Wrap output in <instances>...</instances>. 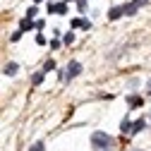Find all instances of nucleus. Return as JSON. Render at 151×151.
Instances as JSON below:
<instances>
[{
	"mask_svg": "<svg viewBox=\"0 0 151 151\" xmlns=\"http://www.w3.org/2000/svg\"><path fill=\"white\" fill-rule=\"evenodd\" d=\"M36 12H39V7H36V5H34V7H29V10H27V19H34Z\"/></svg>",
	"mask_w": 151,
	"mask_h": 151,
	"instance_id": "14",
	"label": "nucleus"
},
{
	"mask_svg": "<svg viewBox=\"0 0 151 151\" xmlns=\"http://www.w3.org/2000/svg\"><path fill=\"white\" fill-rule=\"evenodd\" d=\"M3 72L7 74V77H14V74L19 72V65H17V63H7V65L3 67Z\"/></svg>",
	"mask_w": 151,
	"mask_h": 151,
	"instance_id": "6",
	"label": "nucleus"
},
{
	"mask_svg": "<svg viewBox=\"0 0 151 151\" xmlns=\"http://www.w3.org/2000/svg\"><path fill=\"white\" fill-rule=\"evenodd\" d=\"M34 3H41V0H34Z\"/></svg>",
	"mask_w": 151,
	"mask_h": 151,
	"instance_id": "24",
	"label": "nucleus"
},
{
	"mask_svg": "<svg viewBox=\"0 0 151 151\" xmlns=\"http://www.w3.org/2000/svg\"><path fill=\"white\" fill-rule=\"evenodd\" d=\"M122 7H125V14H134V12L139 10V7L134 5V3H127V5H122Z\"/></svg>",
	"mask_w": 151,
	"mask_h": 151,
	"instance_id": "12",
	"label": "nucleus"
},
{
	"mask_svg": "<svg viewBox=\"0 0 151 151\" xmlns=\"http://www.w3.org/2000/svg\"><path fill=\"white\" fill-rule=\"evenodd\" d=\"M48 12H53V14H65V12H67V5H65V3H50V5H48Z\"/></svg>",
	"mask_w": 151,
	"mask_h": 151,
	"instance_id": "3",
	"label": "nucleus"
},
{
	"mask_svg": "<svg viewBox=\"0 0 151 151\" xmlns=\"http://www.w3.org/2000/svg\"><path fill=\"white\" fill-rule=\"evenodd\" d=\"M79 72H82V63L72 60V63H67V67H65V70H60V72H58V77H60V82H70V79L77 77Z\"/></svg>",
	"mask_w": 151,
	"mask_h": 151,
	"instance_id": "2",
	"label": "nucleus"
},
{
	"mask_svg": "<svg viewBox=\"0 0 151 151\" xmlns=\"http://www.w3.org/2000/svg\"><path fill=\"white\" fill-rule=\"evenodd\" d=\"M72 29H91V22L84 17H77V19H72Z\"/></svg>",
	"mask_w": 151,
	"mask_h": 151,
	"instance_id": "4",
	"label": "nucleus"
},
{
	"mask_svg": "<svg viewBox=\"0 0 151 151\" xmlns=\"http://www.w3.org/2000/svg\"><path fill=\"white\" fill-rule=\"evenodd\" d=\"M149 120H151V115H149Z\"/></svg>",
	"mask_w": 151,
	"mask_h": 151,
	"instance_id": "25",
	"label": "nucleus"
},
{
	"mask_svg": "<svg viewBox=\"0 0 151 151\" xmlns=\"http://www.w3.org/2000/svg\"><path fill=\"white\" fill-rule=\"evenodd\" d=\"M132 3H134L137 7H144V5H146V0H132Z\"/></svg>",
	"mask_w": 151,
	"mask_h": 151,
	"instance_id": "22",
	"label": "nucleus"
},
{
	"mask_svg": "<svg viewBox=\"0 0 151 151\" xmlns=\"http://www.w3.org/2000/svg\"><path fill=\"white\" fill-rule=\"evenodd\" d=\"M29 29H34V22H31V19H27V17H24V19L19 22V31L24 34V31H29Z\"/></svg>",
	"mask_w": 151,
	"mask_h": 151,
	"instance_id": "9",
	"label": "nucleus"
},
{
	"mask_svg": "<svg viewBox=\"0 0 151 151\" xmlns=\"http://www.w3.org/2000/svg\"><path fill=\"white\" fill-rule=\"evenodd\" d=\"M63 43H67V46H70V43H74V34H72V31H67V34L63 36Z\"/></svg>",
	"mask_w": 151,
	"mask_h": 151,
	"instance_id": "13",
	"label": "nucleus"
},
{
	"mask_svg": "<svg viewBox=\"0 0 151 151\" xmlns=\"http://www.w3.org/2000/svg\"><path fill=\"white\" fill-rule=\"evenodd\" d=\"M127 103H129V108H139V106H144V99L132 93V96H127Z\"/></svg>",
	"mask_w": 151,
	"mask_h": 151,
	"instance_id": "5",
	"label": "nucleus"
},
{
	"mask_svg": "<svg viewBox=\"0 0 151 151\" xmlns=\"http://www.w3.org/2000/svg\"><path fill=\"white\" fill-rule=\"evenodd\" d=\"M10 39H12V41H19V39H22V31H14V34L10 36Z\"/></svg>",
	"mask_w": 151,
	"mask_h": 151,
	"instance_id": "19",
	"label": "nucleus"
},
{
	"mask_svg": "<svg viewBox=\"0 0 151 151\" xmlns=\"http://www.w3.org/2000/svg\"><path fill=\"white\" fill-rule=\"evenodd\" d=\"M29 151H43V142H36V144H34Z\"/></svg>",
	"mask_w": 151,
	"mask_h": 151,
	"instance_id": "18",
	"label": "nucleus"
},
{
	"mask_svg": "<svg viewBox=\"0 0 151 151\" xmlns=\"http://www.w3.org/2000/svg\"><path fill=\"white\" fill-rule=\"evenodd\" d=\"M91 146H93V151H113L115 142H113V137L106 134V132H93L91 134Z\"/></svg>",
	"mask_w": 151,
	"mask_h": 151,
	"instance_id": "1",
	"label": "nucleus"
},
{
	"mask_svg": "<svg viewBox=\"0 0 151 151\" xmlns=\"http://www.w3.org/2000/svg\"><path fill=\"white\" fill-rule=\"evenodd\" d=\"M50 70H55V60H46V65H43V72H50Z\"/></svg>",
	"mask_w": 151,
	"mask_h": 151,
	"instance_id": "15",
	"label": "nucleus"
},
{
	"mask_svg": "<svg viewBox=\"0 0 151 151\" xmlns=\"http://www.w3.org/2000/svg\"><path fill=\"white\" fill-rule=\"evenodd\" d=\"M146 91H149V93H151V79H149V82H146Z\"/></svg>",
	"mask_w": 151,
	"mask_h": 151,
	"instance_id": "23",
	"label": "nucleus"
},
{
	"mask_svg": "<svg viewBox=\"0 0 151 151\" xmlns=\"http://www.w3.org/2000/svg\"><path fill=\"white\" fill-rule=\"evenodd\" d=\"M50 48L58 50V48H60V41H58V39H53V41H50Z\"/></svg>",
	"mask_w": 151,
	"mask_h": 151,
	"instance_id": "21",
	"label": "nucleus"
},
{
	"mask_svg": "<svg viewBox=\"0 0 151 151\" xmlns=\"http://www.w3.org/2000/svg\"><path fill=\"white\" fill-rule=\"evenodd\" d=\"M36 43H39V46H43V43H46V39H43V34H39V36H36Z\"/></svg>",
	"mask_w": 151,
	"mask_h": 151,
	"instance_id": "20",
	"label": "nucleus"
},
{
	"mask_svg": "<svg viewBox=\"0 0 151 151\" xmlns=\"http://www.w3.org/2000/svg\"><path fill=\"white\" fill-rule=\"evenodd\" d=\"M125 14V7L120 5V7H113L110 12H108V19H118V17H122Z\"/></svg>",
	"mask_w": 151,
	"mask_h": 151,
	"instance_id": "8",
	"label": "nucleus"
},
{
	"mask_svg": "<svg viewBox=\"0 0 151 151\" xmlns=\"http://www.w3.org/2000/svg\"><path fill=\"white\" fill-rule=\"evenodd\" d=\"M86 7H89L86 0H77V10H79V12H86Z\"/></svg>",
	"mask_w": 151,
	"mask_h": 151,
	"instance_id": "16",
	"label": "nucleus"
},
{
	"mask_svg": "<svg viewBox=\"0 0 151 151\" xmlns=\"http://www.w3.org/2000/svg\"><path fill=\"white\" fill-rule=\"evenodd\" d=\"M43 27H46V22H43V19H36V22H34V29H39V31H41Z\"/></svg>",
	"mask_w": 151,
	"mask_h": 151,
	"instance_id": "17",
	"label": "nucleus"
},
{
	"mask_svg": "<svg viewBox=\"0 0 151 151\" xmlns=\"http://www.w3.org/2000/svg\"><path fill=\"white\" fill-rule=\"evenodd\" d=\"M43 77H46V72H43V70H41V72H36L34 77H31V84H34V86H39V84L43 82Z\"/></svg>",
	"mask_w": 151,
	"mask_h": 151,
	"instance_id": "10",
	"label": "nucleus"
},
{
	"mask_svg": "<svg viewBox=\"0 0 151 151\" xmlns=\"http://www.w3.org/2000/svg\"><path fill=\"white\" fill-rule=\"evenodd\" d=\"M144 127H146V120H144V118H139L137 122H132V132H129V134H137V132H142Z\"/></svg>",
	"mask_w": 151,
	"mask_h": 151,
	"instance_id": "7",
	"label": "nucleus"
},
{
	"mask_svg": "<svg viewBox=\"0 0 151 151\" xmlns=\"http://www.w3.org/2000/svg\"><path fill=\"white\" fill-rule=\"evenodd\" d=\"M120 132H122V134H129V132H132V122H129L127 118L120 122Z\"/></svg>",
	"mask_w": 151,
	"mask_h": 151,
	"instance_id": "11",
	"label": "nucleus"
}]
</instances>
